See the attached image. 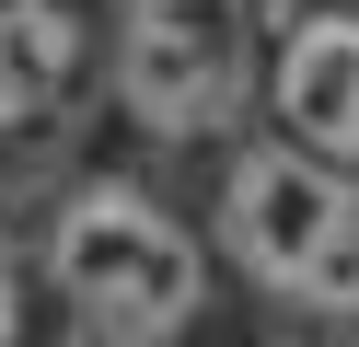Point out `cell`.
I'll return each mask as SVG.
<instances>
[{
	"mask_svg": "<svg viewBox=\"0 0 359 347\" xmlns=\"http://www.w3.org/2000/svg\"><path fill=\"white\" fill-rule=\"evenodd\" d=\"M255 81V0H128L116 12V104L151 139H220Z\"/></svg>",
	"mask_w": 359,
	"mask_h": 347,
	"instance_id": "3957f363",
	"label": "cell"
},
{
	"mask_svg": "<svg viewBox=\"0 0 359 347\" xmlns=\"http://www.w3.org/2000/svg\"><path fill=\"white\" fill-rule=\"evenodd\" d=\"M220 254L278 313H359V174L302 139H243L220 162Z\"/></svg>",
	"mask_w": 359,
	"mask_h": 347,
	"instance_id": "6da1fadb",
	"label": "cell"
},
{
	"mask_svg": "<svg viewBox=\"0 0 359 347\" xmlns=\"http://www.w3.org/2000/svg\"><path fill=\"white\" fill-rule=\"evenodd\" d=\"M12 324H24V290H12V243H0V347H12Z\"/></svg>",
	"mask_w": 359,
	"mask_h": 347,
	"instance_id": "8992f818",
	"label": "cell"
},
{
	"mask_svg": "<svg viewBox=\"0 0 359 347\" xmlns=\"http://www.w3.org/2000/svg\"><path fill=\"white\" fill-rule=\"evenodd\" d=\"M81 81V12L70 0H0V139H24Z\"/></svg>",
	"mask_w": 359,
	"mask_h": 347,
	"instance_id": "5b68a950",
	"label": "cell"
},
{
	"mask_svg": "<svg viewBox=\"0 0 359 347\" xmlns=\"http://www.w3.org/2000/svg\"><path fill=\"white\" fill-rule=\"evenodd\" d=\"M266 104H278V139L359 174V0H290L278 12Z\"/></svg>",
	"mask_w": 359,
	"mask_h": 347,
	"instance_id": "277c9868",
	"label": "cell"
},
{
	"mask_svg": "<svg viewBox=\"0 0 359 347\" xmlns=\"http://www.w3.org/2000/svg\"><path fill=\"white\" fill-rule=\"evenodd\" d=\"M47 278H58V301H70L104 347H174V336L197 324V301H209L197 231L174 220L163 197L116 185V174L81 185V197H58V220H47Z\"/></svg>",
	"mask_w": 359,
	"mask_h": 347,
	"instance_id": "7a4b0ae2",
	"label": "cell"
}]
</instances>
